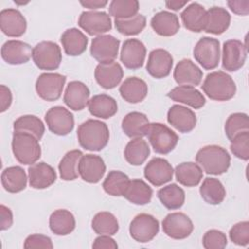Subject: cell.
Listing matches in <instances>:
<instances>
[{"label": "cell", "mask_w": 249, "mask_h": 249, "mask_svg": "<svg viewBox=\"0 0 249 249\" xmlns=\"http://www.w3.org/2000/svg\"><path fill=\"white\" fill-rule=\"evenodd\" d=\"M77 137L82 148L89 151H101L109 141L107 124L99 120L89 119L82 123L77 129Z\"/></svg>", "instance_id": "cell-1"}, {"label": "cell", "mask_w": 249, "mask_h": 249, "mask_svg": "<svg viewBox=\"0 0 249 249\" xmlns=\"http://www.w3.org/2000/svg\"><path fill=\"white\" fill-rule=\"evenodd\" d=\"M196 160L207 174L221 175L231 165V156L228 151L218 145H207L199 149Z\"/></svg>", "instance_id": "cell-2"}, {"label": "cell", "mask_w": 249, "mask_h": 249, "mask_svg": "<svg viewBox=\"0 0 249 249\" xmlns=\"http://www.w3.org/2000/svg\"><path fill=\"white\" fill-rule=\"evenodd\" d=\"M201 89L210 99L215 101H228L236 92L233 79L224 71H214L207 74Z\"/></svg>", "instance_id": "cell-3"}, {"label": "cell", "mask_w": 249, "mask_h": 249, "mask_svg": "<svg viewBox=\"0 0 249 249\" xmlns=\"http://www.w3.org/2000/svg\"><path fill=\"white\" fill-rule=\"evenodd\" d=\"M12 151L16 160L25 165L35 163L42 153L39 140L29 133L20 131H14L13 133Z\"/></svg>", "instance_id": "cell-4"}, {"label": "cell", "mask_w": 249, "mask_h": 249, "mask_svg": "<svg viewBox=\"0 0 249 249\" xmlns=\"http://www.w3.org/2000/svg\"><path fill=\"white\" fill-rule=\"evenodd\" d=\"M146 136L154 151L160 155H166L173 151L179 140L176 132L161 123H150Z\"/></svg>", "instance_id": "cell-5"}, {"label": "cell", "mask_w": 249, "mask_h": 249, "mask_svg": "<svg viewBox=\"0 0 249 249\" xmlns=\"http://www.w3.org/2000/svg\"><path fill=\"white\" fill-rule=\"evenodd\" d=\"M32 59L41 70H55L62 60L60 47L53 41H42L33 48Z\"/></svg>", "instance_id": "cell-6"}, {"label": "cell", "mask_w": 249, "mask_h": 249, "mask_svg": "<svg viewBox=\"0 0 249 249\" xmlns=\"http://www.w3.org/2000/svg\"><path fill=\"white\" fill-rule=\"evenodd\" d=\"M221 56L220 42L218 39L210 37L200 38L194 48V57L204 69H215Z\"/></svg>", "instance_id": "cell-7"}, {"label": "cell", "mask_w": 249, "mask_h": 249, "mask_svg": "<svg viewBox=\"0 0 249 249\" xmlns=\"http://www.w3.org/2000/svg\"><path fill=\"white\" fill-rule=\"evenodd\" d=\"M66 77L59 73H43L35 84V89L39 97L46 101H55L62 93Z\"/></svg>", "instance_id": "cell-8"}, {"label": "cell", "mask_w": 249, "mask_h": 249, "mask_svg": "<svg viewBox=\"0 0 249 249\" xmlns=\"http://www.w3.org/2000/svg\"><path fill=\"white\" fill-rule=\"evenodd\" d=\"M159 231L160 224L158 219L147 213L136 215L129 225L130 236L140 243L151 241L159 233Z\"/></svg>", "instance_id": "cell-9"}, {"label": "cell", "mask_w": 249, "mask_h": 249, "mask_svg": "<svg viewBox=\"0 0 249 249\" xmlns=\"http://www.w3.org/2000/svg\"><path fill=\"white\" fill-rule=\"evenodd\" d=\"M45 121L50 131L59 136L70 133L75 124L73 114L62 106H53L49 109L45 115Z\"/></svg>", "instance_id": "cell-10"}, {"label": "cell", "mask_w": 249, "mask_h": 249, "mask_svg": "<svg viewBox=\"0 0 249 249\" xmlns=\"http://www.w3.org/2000/svg\"><path fill=\"white\" fill-rule=\"evenodd\" d=\"M79 26L89 35H103L112 28L111 17L103 11H84L78 20Z\"/></svg>", "instance_id": "cell-11"}, {"label": "cell", "mask_w": 249, "mask_h": 249, "mask_svg": "<svg viewBox=\"0 0 249 249\" xmlns=\"http://www.w3.org/2000/svg\"><path fill=\"white\" fill-rule=\"evenodd\" d=\"M247 47L239 40L231 39L223 44L222 66L229 72L239 70L245 63Z\"/></svg>", "instance_id": "cell-12"}, {"label": "cell", "mask_w": 249, "mask_h": 249, "mask_svg": "<svg viewBox=\"0 0 249 249\" xmlns=\"http://www.w3.org/2000/svg\"><path fill=\"white\" fill-rule=\"evenodd\" d=\"M120 40L116 37L103 34L96 36L91 41L90 54L99 63L115 61L118 56Z\"/></svg>", "instance_id": "cell-13"}, {"label": "cell", "mask_w": 249, "mask_h": 249, "mask_svg": "<svg viewBox=\"0 0 249 249\" xmlns=\"http://www.w3.org/2000/svg\"><path fill=\"white\" fill-rule=\"evenodd\" d=\"M163 232L173 239H185L194 231L192 220L185 213H169L162 220Z\"/></svg>", "instance_id": "cell-14"}, {"label": "cell", "mask_w": 249, "mask_h": 249, "mask_svg": "<svg viewBox=\"0 0 249 249\" xmlns=\"http://www.w3.org/2000/svg\"><path fill=\"white\" fill-rule=\"evenodd\" d=\"M146 47L138 39H127L121 49L120 58L127 69L136 70L143 66L146 57Z\"/></svg>", "instance_id": "cell-15"}, {"label": "cell", "mask_w": 249, "mask_h": 249, "mask_svg": "<svg viewBox=\"0 0 249 249\" xmlns=\"http://www.w3.org/2000/svg\"><path fill=\"white\" fill-rule=\"evenodd\" d=\"M78 169L79 175L85 182L95 184L103 178L106 171V165L100 156L87 154L82 156Z\"/></svg>", "instance_id": "cell-16"}, {"label": "cell", "mask_w": 249, "mask_h": 249, "mask_svg": "<svg viewBox=\"0 0 249 249\" xmlns=\"http://www.w3.org/2000/svg\"><path fill=\"white\" fill-rule=\"evenodd\" d=\"M173 66V57L164 49H155L149 53L146 70L155 79L167 77Z\"/></svg>", "instance_id": "cell-17"}, {"label": "cell", "mask_w": 249, "mask_h": 249, "mask_svg": "<svg viewBox=\"0 0 249 249\" xmlns=\"http://www.w3.org/2000/svg\"><path fill=\"white\" fill-rule=\"evenodd\" d=\"M173 172L171 164L162 158H153L144 168L145 178L156 187L162 186L171 181Z\"/></svg>", "instance_id": "cell-18"}, {"label": "cell", "mask_w": 249, "mask_h": 249, "mask_svg": "<svg viewBox=\"0 0 249 249\" xmlns=\"http://www.w3.org/2000/svg\"><path fill=\"white\" fill-rule=\"evenodd\" d=\"M0 28L8 37H20L26 31L27 22L18 10L8 8L0 12Z\"/></svg>", "instance_id": "cell-19"}, {"label": "cell", "mask_w": 249, "mask_h": 249, "mask_svg": "<svg viewBox=\"0 0 249 249\" xmlns=\"http://www.w3.org/2000/svg\"><path fill=\"white\" fill-rule=\"evenodd\" d=\"M33 49L25 42L19 40H8L1 48V56L5 62L11 65H19L29 61Z\"/></svg>", "instance_id": "cell-20"}, {"label": "cell", "mask_w": 249, "mask_h": 249, "mask_svg": "<svg viewBox=\"0 0 249 249\" xmlns=\"http://www.w3.org/2000/svg\"><path fill=\"white\" fill-rule=\"evenodd\" d=\"M167 122L179 132H191L196 125L195 112L183 105L174 104L167 112Z\"/></svg>", "instance_id": "cell-21"}, {"label": "cell", "mask_w": 249, "mask_h": 249, "mask_svg": "<svg viewBox=\"0 0 249 249\" xmlns=\"http://www.w3.org/2000/svg\"><path fill=\"white\" fill-rule=\"evenodd\" d=\"M124 77V70L117 61L99 63L94 70V78L97 84L105 89H111L116 88Z\"/></svg>", "instance_id": "cell-22"}, {"label": "cell", "mask_w": 249, "mask_h": 249, "mask_svg": "<svg viewBox=\"0 0 249 249\" xmlns=\"http://www.w3.org/2000/svg\"><path fill=\"white\" fill-rule=\"evenodd\" d=\"M202 70L189 58L180 60L176 64L173 72V78L180 86H198L202 80Z\"/></svg>", "instance_id": "cell-23"}, {"label": "cell", "mask_w": 249, "mask_h": 249, "mask_svg": "<svg viewBox=\"0 0 249 249\" xmlns=\"http://www.w3.org/2000/svg\"><path fill=\"white\" fill-rule=\"evenodd\" d=\"M89 94V89L86 84L81 81H71L65 89L63 101L68 108L81 111L88 105Z\"/></svg>", "instance_id": "cell-24"}, {"label": "cell", "mask_w": 249, "mask_h": 249, "mask_svg": "<svg viewBox=\"0 0 249 249\" xmlns=\"http://www.w3.org/2000/svg\"><path fill=\"white\" fill-rule=\"evenodd\" d=\"M56 172L53 166L41 161L28 167L29 185L33 189L42 190L52 186L56 180Z\"/></svg>", "instance_id": "cell-25"}, {"label": "cell", "mask_w": 249, "mask_h": 249, "mask_svg": "<svg viewBox=\"0 0 249 249\" xmlns=\"http://www.w3.org/2000/svg\"><path fill=\"white\" fill-rule=\"evenodd\" d=\"M182 22L188 30L192 32L204 31L207 19V11L197 2H193L181 13Z\"/></svg>", "instance_id": "cell-26"}, {"label": "cell", "mask_w": 249, "mask_h": 249, "mask_svg": "<svg viewBox=\"0 0 249 249\" xmlns=\"http://www.w3.org/2000/svg\"><path fill=\"white\" fill-rule=\"evenodd\" d=\"M119 91L124 101L136 104L146 98L148 86L144 80L138 77H128L122 83Z\"/></svg>", "instance_id": "cell-27"}, {"label": "cell", "mask_w": 249, "mask_h": 249, "mask_svg": "<svg viewBox=\"0 0 249 249\" xmlns=\"http://www.w3.org/2000/svg\"><path fill=\"white\" fill-rule=\"evenodd\" d=\"M60 42L62 44L65 53L69 56L81 55L88 47V37L78 28L72 27L66 29L61 37Z\"/></svg>", "instance_id": "cell-28"}, {"label": "cell", "mask_w": 249, "mask_h": 249, "mask_svg": "<svg viewBox=\"0 0 249 249\" xmlns=\"http://www.w3.org/2000/svg\"><path fill=\"white\" fill-rule=\"evenodd\" d=\"M151 26L158 35L164 37L173 36L180 29L177 15L168 11H160L155 14L151 19Z\"/></svg>", "instance_id": "cell-29"}, {"label": "cell", "mask_w": 249, "mask_h": 249, "mask_svg": "<svg viewBox=\"0 0 249 249\" xmlns=\"http://www.w3.org/2000/svg\"><path fill=\"white\" fill-rule=\"evenodd\" d=\"M167 96L173 101L184 103L194 109L201 108L206 102L204 95L192 86H178L172 89Z\"/></svg>", "instance_id": "cell-30"}, {"label": "cell", "mask_w": 249, "mask_h": 249, "mask_svg": "<svg viewBox=\"0 0 249 249\" xmlns=\"http://www.w3.org/2000/svg\"><path fill=\"white\" fill-rule=\"evenodd\" d=\"M150 122L148 117L141 112H130L122 121V129L124 134L132 138H142L146 136L147 127Z\"/></svg>", "instance_id": "cell-31"}, {"label": "cell", "mask_w": 249, "mask_h": 249, "mask_svg": "<svg viewBox=\"0 0 249 249\" xmlns=\"http://www.w3.org/2000/svg\"><path fill=\"white\" fill-rule=\"evenodd\" d=\"M89 113L100 119H109L118 112L117 101L108 94L93 95L88 103Z\"/></svg>", "instance_id": "cell-32"}, {"label": "cell", "mask_w": 249, "mask_h": 249, "mask_svg": "<svg viewBox=\"0 0 249 249\" xmlns=\"http://www.w3.org/2000/svg\"><path fill=\"white\" fill-rule=\"evenodd\" d=\"M1 183L7 192L12 194L19 193L26 188L27 176L22 167L18 165L10 166L2 171Z\"/></svg>", "instance_id": "cell-33"}, {"label": "cell", "mask_w": 249, "mask_h": 249, "mask_svg": "<svg viewBox=\"0 0 249 249\" xmlns=\"http://www.w3.org/2000/svg\"><path fill=\"white\" fill-rule=\"evenodd\" d=\"M231 15L222 7H211L207 11L206 26L204 31L214 35L223 34L230 26Z\"/></svg>", "instance_id": "cell-34"}, {"label": "cell", "mask_w": 249, "mask_h": 249, "mask_svg": "<svg viewBox=\"0 0 249 249\" xmlns=\"http://www.w3.org/2000/svg\"><path fill=\"white\" fill-rule=\"evenodd\" d=\"M51 231L56 235H67L71 233L76 227L74 215L66 209L54 210L49 219Z\"/></svg>", "instance_id": "cell-35"}, {"label": "cell", "mask_w": 249, "mask_h": 249, "mask_svg": "<svg viewBox=\"0 0 249 249\" xmlns=\"http://www.w3.org/2000/svg\"><path fill=\"white\" fill-rule=\"evenodd\" d=\"M174 173L176 180L185 187L197 186L203 177L201 167L193 161L179 163L175 167Z\"/></svg>", "instance_id": "cell-36"}, {"label": "cell", "mask_w": 249, "mask_h": 249, "mask_svg": "<svg viewBox=\"0 0 249 249\" xmlns=\"http://www.w3.org/2000/svg\"><path fill=\"white\" fill-rule=\"evenodd\" d=\"M124 196L133 204L145 205L151 201L153 190L145 181L133 179L129 181Z\"/></svg>", "instance_id": "cell-37"}, {"label": "cell", "mask_w": 249, "mask_h": 249, "mask_svg": "<svg viewBox=\"0 0 249 249\" xmlns=\"http://www.w3.org/2000/svg\"><path fill=\"white\" fill-rule=\"evenodd\" d=\"M199 194L206 203L218 205L226 197V189L220 180L213 177H206L199 187Z\"/></svg>", "instance_id": "cell-38"}, {"label": "cell", "mask_w": 249, "mask_h": 249, "mask_svg": "<svg viewBox=\"0 0 249 249\" xmlns=\"http://www.w3.org/2000/svg\"><path fill=\"white\" fill-rule=\"evenodd\" d=\"M150 155V147L143 138H132L125 146L124 156L125 160L131 165H141Z\"/></svg>", "instance_id": "cell-39"}, {"label": "cell", "mask_w": 249, "mask_h": 249, "mask_svg": "<svg viewBox=\"0 0 249 249\" xmlns=\"http://www.w3.org/2000/svg\"><path fill=\"white\" fill-rule=\"evenodd\" d=\"M83 156L81 150H71L67 152L58 164L60 178L64 181H73L79 176V162Z\"/></svg>", "instance_id": "cell-40"}, {"label": "cell", "mask_w": 249, "mask_h": 249, "mask_svg": "<svg viewBox=\"0 0 249 249\" xmlns=\"http://www.w3.org/2000/svg\"><path fill=\"white\" fill-rule=\"evenodd\" d=\"M158 197L164 207L169 210H175L183 206L185 192L177 184H169L158 191Z\"/></svg>", "instance_id": "cell-41"}, {"label": "cell", "mask_w": 249, "mask_h": 249, "mask_svg": "<svg viewBox=\"0 0 249 249\" xmlns=\"http://www.w3.org/2000/svg\"><path fill=\"white\" fill-rule=\"evenodd\" d=\"M128 176L120 170H111L105 177L102 187L105 193L113 196H124L129 183Z\"/></svg>", "instance_id": "cell-42"}, {"label": "cell", "mask_w": 249, "mask_h": 249, "mask_svg": "<svg viewBox=\"0 0 249 249\" xmlns=\"http://www.w3.org/2000/svg\"><path fill=\"white\" fill-rule=\"evenodd\" d=\"M91 228L99 235H114L119 231V222L111 212L101 211L94 215L91 221Z\"/></svg>", "instance_id": "cell-43"}, {"label": "cell", "mask_w": 249, "mask_h": 249, "mask_svg": "<svg viewBox=\"0 0 249 249\" xmlns=\"http://www.w3.org/2000/svg\"><path fill=\"white\" fill-rule=\"evenodd\" d=\"M13 127L14 131L29 133L38 140H41L45 132V125L43 122L34 115H23L18 117L14 122Z\"/></svg>", "instance_id": "cell-44"}, {"label": "cell", "mask_w": 249, "mask_h": 249, "mask_svg": "<svg viewBox=\"0 0 249 249\" xmlns=\"http://www.w3.org/2000/svg\"><path fill=\"white\" fill-rule=\"evenodd\" d=\"M117 31L124 36L137 35L143 31L146 26V17L137 14L131 18L124 19H115L114 21Z\"/></svg>", "instance_id": "cell-45"}, {"label": "cell", "mask_w": 249, "mask_h": 249, "mask_svg": "<svg viewBox=\"0 0 249 249\" xmlns=\"http://www.w3.org/2000/svg\"><path fill=\"white\" fill-rule=\"evenodd\" d=\"M139 2L136 0H113L109 5V15L115 19H124L138 14Z\"/></svg>", "instance_id": "cell-46"}, {"label": "cell", "mask_w": 249, "mask_h": 249, "mask_svg": "<svg viewBox=\"0 0 249 249\" xmlns=\"http://www.w3.org/2000/svg\"><path fill=\"white\" fill-rule=\"evenodd\" d=\"M249 130L248 115L245 113H233L229 116L225 123V133L229 140H231L236 134Z\"/></svg>", "instance_id": "cell-47"}, {"label": "cell", "mask_w": 249, "mask_h": 249, "mask_svg": "<svg viewBox=\"0 0 249 249\" xmlns=\"http://www.w3.org/2000/svg\"><path fill=\"white\" fill-rule=\"evenodd\" d=\"M231 151L236 158L242 160L249 159V130L236 134L231 140Z\"/></svg>", "instance_id": "cell-48"}, {"label": "cell", "mask_w": 249, "mask_h": 249, "mask_svg": "<svg viewBox=\"0 0 249 249\" xmlns=\"http://www.w3.org/2000/svg\"><path fill=\"white\" fill-rule=\"evenodd\" d=\"M230 239L236 245L247 246L249 243V222L242 221L234 224L229 232Z\"/></svg>", "instance_id": "cell-49"}, {"label": "cell", "mask_w": 249, "mask_h": 249, "mask_svg": "<svg viewBox=\"0 0 249 249\" xmlns=\"http://www.w3.org/2000/svg\"><path fill=\"white\" fill-rule=\"evenodd\" d=\"M228 244L226 234L218 230L207 231L202 237V245L205 249H222Z\"/></svg>", "instance_id": "cell-50"}, {"label": "cell", "mask_w": 249, "mask_h": 249, "mask_svg": "<svg viewBox=\"0 0 249 249\" xmlns=\"http://www.w3.org/2000/svg\"><path fill=\"white\" fill-rule=\"evenodd\" d=\"M23 247L25 249H30V248H47V249H52L53 248V244L52 239L44 234L40 233H34L28 235L25 240Z\"/></svg>", "instance_id": "cell-51"}, {"label": "cell", "mask_w": 249, "mask_h": 249, "mask_svg": "<svg viewBox=\"0 0 249 249\" xmlns=\"http://www.w3.org/2000/svg\"><path fill=\"white\" fill-rule=\"evenodd\" d=\"M92 248L94 249H117L118 244L111 237V235H106V234H101L98 237H96L92 243Z\"/></svg>", "instance_id": "cell-52"}, {"label": "cell", "mask_w": 249, "mask_h": 249, "mask_svg": "<svg viewBox=\"0 0 249 249\" xmlns=\"http://www.w3.org/2000/svg\"><path fill=\"white\" fill-rule=\"evenodd\" d=\"M231 12L238 16H247L249 14L248 0H231L227 2Z\"/></svg>", "instance_id": "cell-53"}, {"label": "cell", "mask_w": 249, "mask_h": 249, "mask_svg": "<svg viewBox=\"0 0 249 249\" xmlns=\"http://www.w3.org/2000/svg\"><path fill=\"white\" fill-rule=\"evenodd\" d=\"M0 101H1V107H0L1 113L7 111L10 108L13 101V95H12L11 89L5 85L0 86Z\"/></svg>", "instance_id": "cell-54"}, {"label": "cell", "mask_w": 249, "mask_h": 249, "mask_svg": "<svg viewBox=\"0 0 249 249\" xmlns=\"http://www.w3.org/2000/svg\"><path fill=\"white\" fill-rule=\"evenodd\" d=\"M0 214H1V222L0 229L1 231H6L13 225V213L11 209L4 204L0 205Z\"/></svg>", "instance_id": "cell-55"}, {"label": "cell", "mask_w": 249, "mask_h": 249, "mask_svg": "<svg viewBox=\"0 0 249 249\" xmlns=\"http://www.w3.org/2000/svg\"><path fill=\"white\" fill-rule=\"evenodd\" d=\"M80 4L85 8H88L91 11H95L97 9L104 8L108 4V1H106V0H81Z\"/></svg>", "instance_id": "cell-56"}, {"label": "cell", "mask_w": 249, "mask_h": 249, "mask_svg": "<svg viewBox=\"0 0 249 249\" xmlns=\"http://www.w3.org/2000/svg\"><path fill=\"white\" fill-rule=\"evenodd\" d=\"M189 3L188 0L186 1H178V0H173V1H166L165 2V6L166 8L172 10V11H179L180 9H182L185 5H187Z\"/></svg>", "instance_id": "cell-57"}, {"label": "cell", "mask_w": 249, "mask_h": 249, "mask_svg": "<svg viewBox=\"0 0 249 249\" xmlns=\"http://www.w3.org/2000/svg\"><path fill=\"white\" fill-rule=\"evenodd\" d=\"M15 3H16V4H19V5H22V4L24 5V4H27L28 1H27V2H18V1H15Z\"/></svg>", "instance_id": "cell-58"}]
</instances>
